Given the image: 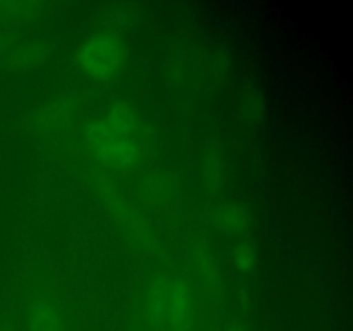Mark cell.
Returning <instances> with one entry per match:
<instances>
[{
    "instance_id": "6da1fadb",
    "label": "cell",
    "mask_w": 353,
    "mask_h": 331,
    "mask_svg": "<svg viewBox=\"0 0 353 331\" xmlns=\"http://www.w3.org/2000/svg\"><path fill=\"white\" fill-rule=\"evenodd\" d=\"M192 288L181 279H164L148 297V323L157 331H183L193 316Z\"/></svg>"
},
{
    "instance_id": "7a4b0ae2",
    "label": "cell",
    "mask_w": 353,
    "mask_h": 331,
    "mask_svg": "<svg viewBox=\"0 0 353 331\" xmlns=\"http://www.w3.org/2000/svg\"><path fill=\"white\" fill-rule=\"evenodd\" d=\"M86 140L93 154L114 168H126L134 164L140 157L138 141L114 130L105 119L90 124Z\"/></svg>"
},
{
    "instance_id": "3957f363",
    "label": "cell",
    "mask_w": 353,
    "mask_h": 331,
    "mask_svg": "<svg viewBox=\"0 0 353 331\" xmlns=\"http://www.w3.org/2000/svg\"><path fill=\"white\" fill-rule=\"evenodd\" d=\"M124 55L126 52L119 38L109 33H99L83 43L78 62L86 74L93 78H109L119 71Z\"/></svg>"
},
{
    "instance_id": "277c9868",
    "label": "cell",
    "mask_w": 353,
    "mask_h": 331,
    "mask_svg": "<svg viewBox=\"0 0 353 331\" xmlns=\"http://www.w3.org/2000/svg\"><path fill=\"white\" fill-rule=\"evenodd\" d=\"M28 328L30 331H64V321L57 307L48 302H40L31 309Z\"/></svg>"
},
{
    "instance_id": "5b68a950",
    "label": "cell",
    "mask_w": 353,
    "mask_h": 331,
    "mask_svg": "<svg viewBox=\"0 0 353 331\" xmlns=\"http://www.w3.org/2000/svg\"><path fill=\"white\" fill-rule=\"evenodd\" d=\"M105 121L109 126L114 128V130L126 134V137L133 138V140H137L138 133H140L141 130L140 117H138V114L134 112L130 106H126V103H116Z\"/></svg>"
},
{
    "instance_id": "8992f818",
    "label": "cell",
    "mask_w": 353,
    "mask_h": 331,
    "mask_svg": "<svg viewBox=\"0 0 353 331\" xmlns=\"http://www.w3.org/2000/svg\"><path fill=\"white\" fill-rule=\"evenodd\" d=\"M234 261H236V265L240 269H250L252 264H254V250H252L250 245L241 243L238 245L236 250H234Z\"/></svg>"
},
{
    "instance_id": "52a82bcc",
    "label": "cell",
    "mask_w": 353,
    "mask_h": 331,
    "mask_svg": "<svg viewBox=\"0 0 353 331\" xmlns=\"http://www.w3.org/2000/svg\"><path fill=\"white\" fill-rule=\"evenodd\" d=\"M224 221L230 224V230H236V228L243 226V212L238 209H228L226 216H224Z\"/></svg>"
},
{
    "instance_id": "ba28073f",
    "label": "cell",
    "mask_w": 353,
    "mask_h": 331,
    "mask_svg": "<svg viewBox=\"0 0 353 331\" xmlns=\"http://www.w3.org/2000/svg\"><path fill=\"white\" fill-rule=\"evenodd\" d=\"M0 331H12V330H10V326H7V324H0Z\"/></svg>"
}]
</instances>
